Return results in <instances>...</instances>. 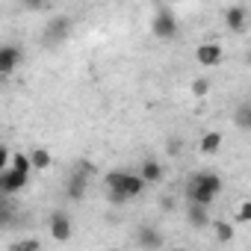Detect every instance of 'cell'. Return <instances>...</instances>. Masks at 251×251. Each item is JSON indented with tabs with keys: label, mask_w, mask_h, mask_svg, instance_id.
Instances as JSON below:
<instances>
[{
	"label": "cell",
	"mask_w": 251,
	"mask_h": 251,
	"mask_svg": "<svg viewBox=\"0 0 251 251\" xmlns=\"http://www.w3.org/2000/svg\"><path fill=\"white\" fill-rule=\"evenodd\" d=\"M48 3H50V0H21V6L27 12H42V9H48Z\"/></svg>",
	"instance_id": "603a6c76"
},
{
	"label": "cell",
	"mask_w": 251,
	"mask_h": 251,
	"mask_svg": "<svg viewBox=\"0 0 251 251\" xmlns=\"http://www.w3.org/2000/svg\"><path fill=\"white\" fill-rule=\"evenodd\" d=\"M139 177H142L145 183H160V180L166 177V169H163L160 160L148 157V160H142V166H139Z\"/></svg>",
	"instance_id": "4fadbf2b"
},
{
	"label": "cell",
	"mask_w": 251,
	"mask_h": 251,
	"mask_svg": "<svg viewBox=\"0 0 251 251\" xmlns=\"http://www.w3.org/2000/svg\"><path fill=\"white\" fill-rule=\"evenodd\" d=\"M151 30H154L157 39L172 42V39L177 36V18H175V12H172V9H157V15H154V21H151Z\"/></svg>",
	"instance_id": "277c9868"
},
{
	"label": "cell",
	"mask_w": 251,
	"mask_h": 251,
	"mask_svg": "<svg viewBox=\"0 0 251 251\" xmlns=\"http://www.w3.org/2000/svg\"><path fill=\"white\" fill-rule=\"evenodd\" d=\"M145 180L139 177V175H130V172H109L106 175V189H112V192H121L124 198H139L142 192H145Z\"/></svg>",
	"instance_id": "7a4b0ae2"
},
{
	"label": "cell",
	"mask_w": 251,
	"mask_h": 251,
	"mask_svg": "<svg viewBox=\"0 0 251 251\" xmlns=\"http://www.w3.org/2000/svg\"><path fill=\"white\" fill-rule=\"evenodd\" d=\"M39 248H42L39 239H18V242H12V251H39Z\"/></svg>",
	"instance_id": "44dd1931"
},
{
	"label": "cell",
	"mask_w": 251,
	"mask_h": 251,
	"mask_svg": "<svg viewBox=\"0 0 251 251\" xmlns=\"http://www.w3.org/2000/svg\"><path fill=\"white\" fill-rule=\"evenodd\" d=\"M27 180H30L27 172H18V169L6 166L3 175H0V195H15V192H21L27 186Z\"/></svg>",
	"instance_id": "8992f818"
},
{
	"label": "cell",
	"mask_w": 251,
	"mask_h": 251,
	"mask_svg": "<svg viewBox=\"0 0 251 251\" xmlns=\"http://www.w3.org/2000/svg\"><path fill=\"white\" fill-rule=\"evenodd\" d=\"M9 166L18 169V172H27V175L33 172V166H30V154H12V157H9Z\"/></svg>",
	"instance_id": "d6986e66"
},
{
	"label": "cell",
	"mask_w": 251,
	"mask_h": 251,
	"mask_svg": "<svg viewBox=\"0 0 251 251\" xmlns=\"http://www.w3.org/2000/svg\"><path fill=\"white\" fill-rule=\"evenodd\" d=\"M133 239H136V245H139V248H160V245L166 242V239H163V233H160L157 227H151V225H139Z\"/></svg>",
	"instance_id": "8fae6325"
},
{
	"label": "cell",
	"mask_w": 251,
	"mask_h": 251,
	"mask_svg": "<svg viewBox=\"0 0 251 251\" xmlns=\"http://www.w3.org/2000/svg\"><path fill=\"white\" fill-rule=\"evenodd\" d=\"M198 148H201V154H216V151L222 148V133H219V130H207V133L201 136Z\"/></svg>",
	"instance_id": "9a60e30c"
},
{
	"label": "cell",
	"mask_w": 251,
	"mask_h": 251,
	"mask_svg": "<svg viewBox=\"0 0 251 251\" xmlns=\"http://www.w3.org/2000/svg\"><path fill=\"white\" fill-rule=\"evenodd\" d=\"M74 233V225H71V216L65 210H53L50 213V236L56 242H68Z\"/></svg>",
	"instance_id": "ba28073f"
},
{
	"label": "cell",
	"mask_w": 251,
	"mask_h": 251,
	"mask_svg": "<svg viewBox=\"0 0 251 251\" xmlns=\"http://www.w3.org/2000/svg\"><path fill=\"white\" fill-rule=\"evenodd\" d=\"M30 166H33L36 172H45V169H50V166H53V157H50V151H48V148H33V151H30Z\"/></svg>",
	"instance_id": "5bb4252c"
},
{
	"label": "cell",
	"mask_w": 251,
	"mask_h": 251,
	"mask_svg": "<svg viewBox=\"0 0 251 251\" xmlns=\"http://www.w3.org/2000/svg\"><path fill=\"white\" fill-rule=\"evenodd\" d=\"M210 227L216 230V239L219 242H230L233 239V225L230 222H210Z\"/></svg>",
	"instance_id": "e0dca14e"
},
{
	"label": "cell",
	"mask_w": 251,
	"mask_h": 251,
	"mask_svg": "<svg viewBox=\"0 0 251 251\" xmlns=\"http://www.w3.org/2000/svg\"><path fill=\"white\" fill-rule=\"evenodd\" d=\"M71 30H74V21L68 15H53L42 30V45L45 48H59L71 39Z\"/></svg>",
	"instance_id": "3957f363"
},
{
	"label": "cell",
	"mask_w": 251,
	"mask_h": 251,
	"mask_svg": "<svg viewBox=\"0 0 251 251\" xmlns=\"http://www.w3.org/2000/svg\"><path fill=\"white\" fill-rule=\"evenodd\" d=\"M15 222V210L9 201H0V227H9Z\"/></svg>",
	"instance_id": "ffe728a7"
},
{
	"label": "cell",
	"mask_w": 251,
	"mask_h": 251,
	"mask_svg": "<svg viewBox=\"0 0 251 251\" xmlns=\"http://www.w3.org/2000/svg\"><path fill=\"white\" fill-rule=\"evenodd\" d=\"M210 86H213V83H210L207 77H195L192 86H189V92H192L195 98H207V95H210Z\"/></svg>",
	"instance_id": "ac0fdd59"
},
{
	"label": "cell",
	"mask_w": 251,
	"mask_h": 251,
	"mask_svg": "<svg viewBox=\"0 0 251 251\" xmlns=\"http://www.w3.org/2000/svg\"><path fill=\"white\" fill-rule=\"evenodd\" d=\"M236 222H239V225H248V222H251V201H242V204H239Z\"/></svg>",
	"instance_id": "7402d4cb"
},
{
	"label": "cell",
	"mask_w": 251,
	"mask_h": 251,
	"mask_svg": "<svg viewBox=\"0 0 251 251\" xmlns=\"http://www.w3.org/2000/svg\"><path fill=\"white\" fill-rule=\"evenodd\" d=\"M186 222H189V227H195V230L210 227V222H213V219H210V207L189 201V204H186Z\"/></svg>",
	"instance_id": "30bf717a"
},
{
	"label": "cell",
	"mask_w": 251,
	"mask_h": 251,
	"mask_svg": "<svg viewBox=\"0 0 251 251\" xmlns=\"http://www.w3.org/2000/svg\"><path fill=\"white\" fill-rule=\"evenodd\" d=\"M222 56H225V50H222V45H216V42H204V45H198V50H195V62L204 65V68L222 65Z\"/></svg>",
	"instance_id": "9c48e42d"
},
{
	"label": "cell",
	"mask_w": 251,
	"mask_h": 251,
	"mask_svg": "<svg viewBox=\"0 0 251 251\" xmlns=\"http://www.w3.org/2000/svg\"><path fill=\"white\" fill-rule=\"evenodd\" d=\"M24 62V48L21 45H0V77H9L18 71V65Z\"/></svg>",
	"instance_id": "5b68a950"
},
{
	"label": "cell",
	"mask_w": 251,
	"mask_h": 251,
	"mask_svg": "<svg viewBox=\"0 0 251 251\" xmlns=\"http://www.w3.org/2000/svg\"><path fill=\"white\" fill-rule=\"evenodd\" d=\"M245 24H248V9L245 6H230L225 12V27L227 33H245Z\"/></svg>",
	"instance_id": "7c38bea8"
},
{
	"label": "cell",
	"mask_w": 251,
	"mask_h": 251,
	"mask_svg": "<svg viewBox=\"0 0 251 251\" xmlns=\"http://www.w3.org/2000/svg\"><path fill=\"white\" fill-rule=\"evenodd\" d=\"M219 192H222V177L216 172H195L186 183V201H195V204L210 207Z\"/></svg>",
	"instance_id": "6da1fadb"
},
{
	"label": "cell",
	"mask_w": 251,
	"mask_h": 251,
	"mask_svg": "<svg viewBox=\"0 0 251 251\" xmlns=\"http://www.w3.org/2000/svg\"><path fill=\"white\" fill-rule=\"evenodd\" d=\"M89 175H92V166H89V163H80L77 172L68 177V183H65V195H68L71 201H80V198L86 195V183H89L86 177H89Z\"/></svg>",
	"instance_id": "52a82bcc"
},
{
	"label": "cell",
	"mask_w": 251,
	"mask_h": 251,
	"mask_svg": "<svg viewBox=\"0 0 251 251\" xmlns=\"http://www.w3.org/2000/svg\"><path fill=\"white\" fill-rule=\"evenodd\" d=\"M9 157H12L9 148H6V145H0V175H3V169L9 166Z\"/></svg>",
	"instance_id": "d4e9b609"
},
{
	"label": "cell",
	"mask_w": 251,
	"mask_h": 251,
	"mask_svg": "<svg viewBox=\"0 0 251 251\" xmlns=\"http://www.w3.org/2000/svg\"><path fill=\"white\" fill-rule=\"evenodd\" d=\"M233 124H236L239 130H248V127H251V106H248L245 100L233 109Z\"/></svg>",
	"instance_id": "2e32d148"
},
{
	"label": "cell",
	"mask_w": 251,
	"mask_h": 251,
	"mask_svg": "<svg viewBox=\"0 0 251 251\" xmlns=\"http://www.w3.org/2000/svg\"><path fill=\"white\" fill-rule=\"evenodd\" d=\"M180 151H183V142H180L177 136H172V139L166 142V154H169V157H175V154H180Z\"/></svg>",
	"instance_id": "cb8c5ba5"
}]
</instances>
